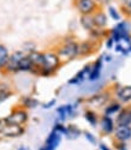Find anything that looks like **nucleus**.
<instances>
[{"instance_id":"nucleus-23","label":"nucleus","mask_w":131,"mask_h":150,"mask_svg":"<svg viewBox=\"0 0 131 150\" xmlns=\"http://www.w3.org/2000/svg\"><path fill=\"white\" fill-rule=\"evenodd\" d=\"M119 108H120V106L118 105V103H115V105H112L111 107H108V108L106 109V115H110V114L114 113V112L119 110Z\"/></svg>"},{"instance_id":"nucleus-14","label":"nucleus","mask_w":131,"mask_h":150,"mask_svg":"<svg viewBox=\"0 0 131 150\" xmlns=\"http://www.w3.org/2000/svg\"><path fill=\"white\" fill-rule=\"evenodd\" d=\"M81 24H82V27L87 30H94V28H95L94 19H93V17H91V15H82Z\"/></svg>"},{"instance_id":"nucleus-8","label":"nucleus","mask_w":131,"mask_h":150,"mask_svg":"<svg viewBox=\"0 0 131 150\" xmlns=\"http://www.w3.org/2000/svg\"><path fill=\"white\" fill-rule=\"evenodd\" d=\"M28 57L31 61V64H33V70L31 71H37L38 73H40V70L42 69V64H43V53L31 52Z\"/></svg>"},{"instance_id":"nucleus-10","label":"nucleus","mask_w":131,"mask_h":150,"mask_svg":"<svg viewBox=\"0 0 131 150\" xmlns=\"http://www.w3.org/2000/svg\"><path fill=\"white\" fill-rule=\"evenodd\" d=\"M115 137L120 141H126L131 138V129L129 126H118L115 130Z\"/></svg>"},{"instance_id":"nucleus-13","label":"nucleus","mask_w":131,"mask_h":150,"mask_svg":"<svg viewBox=\"0 0 131 150\" xmlns=\"http://www.w3.org/2000/svg\"><path fill=\"white\" fill-rule=\"evenodd\" d=\"M107 94H100V95H95V96H93L91 98H89V105H91V106H94V107H100V106H102V105H105L106 103V101H107Z\"/></svg>"},{"instance_id":"nucleus-32","label":"nucleus","mask_w":131,"mask_h":150,"mask_svg":"<svg viewBox=\"0 0 131 150\" xmlns=\"http://www.w3.org/2000/svg\"><path fill=\"white\" fill-rule=\"evenodd\" d=\"M0 121H1V120H0Z\"/></svg>"},{"instance_id":"nucleus-12","label":"nucleus","mask_w":131,"mask_h":150,"mask_svg":"<svg viewBox=\"0 0 131 150\" xmlns=\"http://www.w3.org/2000/svg\"><path fill=\"white\" fill-rule=\"evenodd\" d=\"M89 72H90V66H85L82 71L78 72L72 79H70L69 83H70V84H78V83L83 82V81L85 79V77L89 76Z\"/></svg>"},{"instance_id":"nucleus-11","label":"nucleus","mask_w":131,"mask_h":150,"mask_svg":"<svg viewBox=\"0 0 131 150\" xmlns=\"http://www.w3.org/2000/svg\"><path fill=\"white\" fill-rule=\"evenodd\" d=\"M101 66H102V60L99 59V60L95 62V64H94V66L90 69L89 76H88V78H89L90 81H96V79H99L100 73H101Z\"/></svg>"},{"instance_id":"nucleus-25","label":"nucleus","mask_w":131,"mask_h":150,"mask_svg":"<svg viewBox=\"0 0 131 150\" xmlns=\"http://www.w3.org/2000/svg\"><path fill=\"white\" fill-rule=\"evenodd\" d=\"M110 15L112 16V18L113 19H119V15L117 13V11H115V8H113V7H110Z\"/></svg>"},{"instance_id":"nucleus-21","label":"nucleus","mask_w":131,"mask_h":150,"mask_svg":"<svg viewBox=\"0 0 131 150\" xmlns=\"http://www.w3.org/2000/svg\"><path fill=\"white\" fill-rule=\"evenodd\" d=\"M85 119L91 124V125H95L96 124V117L94 113H91V112H87L85 113Z\"/></svg>"},{"instance_id":"nucleus-17","label":"nucleus","mask_w":131,"mask_h":150,"mask_svg":"<svg viewBox=\"0 0 131 150\" xmlns=\"http://www.w3.org/2000/svg\"><path fill=\"white\" fill-rule=\"evenodd\" d=\"M101 129L106 132V133H111L113 131V121L108 115H105L101 120Z\"/></svg>"},{"instance_id":"nucleus-29","label":"nucleus","mask_w":131,"mask_h":150,"mask_svg":"<svg viewBox=\"0 0 131 150\" xmlns=\"http://www.w3.org/2000/svg\"><path fill=\"white\" fill-rule=\"evenodd\" d=\"M18 150H28L27 148H21V149H18Z\"/></svg>"},{"instance_id":"nucleus-2","label":"nucleus","mask_w":131,"mask_h":150,"mask_svg":"<svg viewBox=\"0 0 131 150\" xmlns=\"http://www.w3.org/2000/svg\"><path fill=\"white\" fill-rule=\"evenodd\" d=\"M78 55V45L73 41H70L68 43H65L58 52V57L60 60H71L75 57Z\"/></svg>"},{"instance_id":"nucleus-22","label":"nucleus","mask_w":131,"mask_h":150,"mask_svg":"<svg viewBox=\"0 0 131 150\" xmlns=\"http://www.w3.org/2000/svg\"><path fill=\"white\" fill-rule=\"evenodd\" d=\"M24 105L27 107H29V108H34V107H36L38 105V102L36 101V100H34V98H25Z\"/></svg>"},{"instance_id":"nucleus-30","label":"nucleus","mask_w":131,"mask_h":150,"mask_svg":"<svg viewBox=\"0 0 131 150\" xmlns=\"http://www.w3.org/2000/svg\"><path fill=\"white\" fill-rule=\"evenodd\" d=\"M129 8H130V12H131V3H130V5H129Z\"/></svg>"},{"instance_id":"nucleus-15","label":"nucleus","mask_w":131,"mask_h":150,"mask_svg":"<svg viewBox=\"0 0 131 150\" xmlns=\"http://www.w3.org/2000/svg\"><path fill=\"white\" fill-rule=\"evenodd\" d=\"M117 96L123 102L130 101L131 100V85L130 86H124V88H122L120 90H118Z\"/></svg>"},{"instance_id":"nucleus-16","label":"nucleus","mask_w":131,"mask_h":150,"mask_svg":"<svg viewBox=\"0 0 131 150\" xmlns=\"http://www.w3.org/2000/svg\"><path fill=\"white\" fill-rule=\"evenodd\" d=\"M9 49L4 46V45H0V70L5 69V65L9 60Z\"/></svg>"},{"instance_id":"nucleus-31","label":"nucleus","mask_w":131,"mask_h":150,"mask_svg":"<svg viewBox=\"0 0 131 150\" xmlns=\"http://www.w3.org/2000/svg\"><path fill=\"white\" fill-rule=\"evenodd\" d=\"M122 150H125V149H122Z\"/></svg>"},{"instance_id":"nucleus-3","label":"nucleus","mask_w":131,"mask_h":150,"mask_svg":"<svg viewBox=\"0 0 131 150\" xmlns=\"http://www.w3.org/2000/svg\"><path fill=\"white\" fill-rule=\"evenodd\" d=\"M24 129L21 125H14V124H9L5 120L0 121V133L6 136V137H18L23 134Z\"/></svg>"},{"instance_id":"nucleus-9","label":"nucleus","mask_w":131,"mask_h":150,"mask_svg":"<svg viewBox=\"0 0 131 150\" xmlns=\"http://www.w3.org/2000/svg\"><path fill=\"white\" fill-rule=\"evenodd\" d=\"M131 122V110L124 109L120 112V114L117 118L118 126H129Z\"/></svg>"},{"instance_id":"nucleus-19","label":"nucleus","mask_w":131,"mask_h":150,"mask_svg":"<svg viewBox=\"0 0 131 150\" xmlns=\"http://www.w3.org/2000/svg\"><path fill=\"white\" fill-rule=\"evenodd\" d=\"M93 19H94L95 27H99V28H103L107 24V18H106V16L102 13V12H98L96 15H94Z\"/></svg>"},{"instance_id":"nucleus-7","label":"nucleus","mask_w":131,"mask_h":150,"mask_svg":"<svg viewBox=\"0 0 131 150\" xmlns=\"http://www.w3.org/2000/svg\"><path fill=\"white\" fill-rule=\"evenodd\" d=\"M60 134H61V133H59V132L56 131V130L52 131L51 134L48 136L47 141H46L45 146H43L41 150H56L57 146H58L59 143H60V139H61V136H60Z\"/></svg>"},{"instance_id":"nucleus-5","label":"nucleus","mask_w":131,"mask_h":150,"mask_svg":"<svg viewBox=\"0 0 131 150\" xmlns=\"http://www.w3.org/2000/svg\"><path fill=\"white\" fill-rule=\"evenodd\" d=\"M75 6L81 15H91L96 8L95 0H76Z\"/></svg>"},{"instance_id":"nucleus-24","label":"nucleus","mask_w":131,"mask_h":150,"mask_svg":"<svg viewBox=\"0 0 131 150\" xmlns=\"http://www.w3.org/2000/svg\"><path fill=\"white\" fill-rule=\"evenodd\" d=\"M54 130H56V131H58L59 133H64V134H66V129H65L61 124H56Z\"/></svg>"},{"instance_id":"nucleus-20","label":"nucleus","mask_w":131,"mask_h":150,"mask_svg":"<svg viewBox=\"0 0 131 150\" xmlns=\"http://www.w3.org/2000/svg\"><path fill=\"white\" fill-rule=\"evenodd\" d=\"M11 96V91L7 89H0V103L6 101V100Z\"/></svg>"},{"instance_id":"nucleus-1","label":"nucleus","mask_w":131,"mask_h":150,"mask_svg":"<svg viewBox=\"0 0 131 150\" xmlns=\"http://www.w3.org/2000/svg\"><path fill=\"white\" fill-rule=\"evenodd\" d=\"M59 65H60V59L58 54L52 52L43 53V64H42V69L40 70V74L49 76L59 67Z\"/></svg>"},{"instance_id":"nucleus-27","label":"nucleus","mask_w":131,"mask_h":150,"mask_svg":"<svg viewBox=\"0 0 131 150\" xmlns=\"http://www.w3.org/2000/svg\"><path fill=\"white\" fill-rule=\"evenodd\" d=\"M112 43H113V39L111 37V39L108 40V42H107V47H108V48H111V47H112Z\"/></svg>"},{"instance_id":"nucleus-28","label":"nucleus","mask_w":131,"mask_h":150,"mask_svg":"<svg viewBox=\"0 0 131 150\" xmlns=\"http://www.w3.org/2000/svg\"><path fill=\"white\" fill-rule=\"evenodd\" d=\"M100 149H101V150H110L107 146H105L103 144H101V145H100Z\"/></svg>"},{"instance_id":"nucleus-18","label":"nucleus","mask_w":131,"mask_h":150,"mask_svg":"<svg viewBox=\"0 0 131 150\" xmlns=\"http://www.w3.org/2000/svg\"><path fill=\"white\" fill-rule=\"evenodd\" d=\"M33 70V64L29 59L28 55H24L22 58V60L19 61V65H18V71H31Z\"/></svg>"},{"instance_id":"nucleus-4","label":"nucleus","mask_w":131,"mask_h":150,"mask_svg":"<svg viewBox=\"0 0 131 150\" xmlns=\"http://www.w3.org/2000/svg\"><path fill=\"white\" fill-rule=\"evenodd\" d=\"M4 120L6 122H9V124L21 125V126H22V125L25 124V122H27V120H28V113L24 109H16V110L12 112L9 117H6Z\"/></svg>"},{"instance_id":"nucleus-26","label":"nucleus","mask_w":131,"mask_h":150,"mask_svg":"<svg viewBox=\"0 0 131 150\" xmlns=\"http://www.w3.org/2000/svg\"><path fill=\"white\" fill-rule=\"evenodd\" d=\"M56 103V100H52L51 102H48V103H46V105H43V108H51L52 106H53Z\"/></svg>"},{"instance_id":"nucleus-6","label":"nucleus","mask_w":131,"mask_h":150,"mask_svg":"<svg viewBox=\"0 0 131 150\" xmlns=\"http://www.w3.org/2000/svg\"><path fill=\"white\" fill-rule=\"evenodd\" d=\"M25 54L21 51L18 52H15L12 55L9 57V60L6 62V65H5V69L10 72H16L18 71V65H19V61L22 60V58L24 57Z\"/></svg>"}]
</instances>
